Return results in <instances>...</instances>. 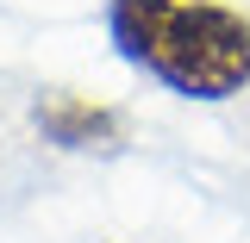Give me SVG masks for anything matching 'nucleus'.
<instances>
[{"instance_id":"f03ea898","label":"nucleus","mask_w":250,"mask_h":243,"mask_svg":"<svg viewBox=\"0 0 250 243\" xmlns=\"http://www.w3.org/2000/svg\"><path fill=\"white\" fill-rule=\"evenodd\" d=\"M31 125L44 131V144H57V150H119L125 144V112L119 106H106V100H88V93H69V88H44L38 93V106H31Z\"/></svg>"},{"instance_id":"f257e3e1","label":"nucleus","mask_w":250,"mask_h":243,"mask_svg":"<svg viewBox=\"0 0 250 243\" xmlns=\"http://www.w3.org/2000/svg\"><path fill=\"white\" fill-rule=\"evenodd\" d=\"M106 44L175 100L250 93V13L231 0H106Z\"/></svg>"}]
</instances>
